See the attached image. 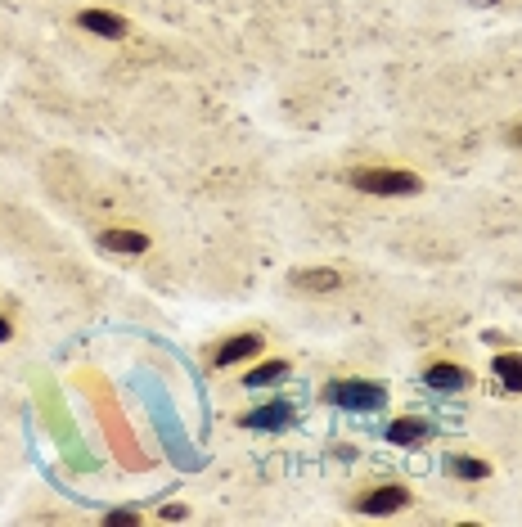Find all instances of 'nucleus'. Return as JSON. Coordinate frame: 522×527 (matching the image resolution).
Listing matches in <instances>:
<instances>
[{
	"label": "nucleus",
	"instance_id": "f257e3e1",
	"mask_svg": "<svg viewBox=\"0 0 522 527\" xmlns=\"http://www.w3.org/2000/svg\"><path fill=\"white\" fill-rule=\"evenodd\" d=\"M360 194H378V199H405V194H419L423 181L405 167H356L347 176Z\"/></svg>",
	"mask_w": 522,
	"mask_h": 527
},
{
	"label": "nucleus",
	"instance_id": "f03ea898",
	"mask_svg": "<svg viewBox=\"0 0 522 527\" xmlns=\"http://www.w3.org/2000/svg\"><path fill=\"white\" fill-rule=\"evenodd\" d=\"M324 401L338 406V410H356V415H365V410H383L387 406V388L383 383H369V379H338V383H329Z\"/></svg>",
	"mask_w": 522,
	"mask_h": 527
},
{
	"label": "nucleus",
	"instance_id": "7ed1b4c3",
	"mask_svg": "<svg viewBox=\"0 0 522 527\" xmlns=\"http://www.w3.org/2000/svg\"><path fill=\"white\" fill-rule=\"evenodd\" d=\"M405 505H410V487H401V482H383V487L356 496V509H360V514H369V518L396 514V509H405Z\"/></svg>",
	"mask_w": 522,
	"mask_h": 527
},
{
	"label": "nucleus",
	"instance_id": "20e7f679",
	"mask_svg": "<svg viewBox=\"0 0 522 527\" xmlns=\"http://www.w3.org/2000/svg\"><path fill=\"white\" fill-rule=\"evenodd\" d=\"M261 347H266V338H261V334H234V338H225V343L212 352V365H216V370H230V365L257 356Z\"/></svg>",
	"mask_w": 522,
	"mask_h": 527
},
{
	"label": "nucleus",
	"instance_id": "39448f33",
	"mask_svg": "<svg viewBox=\"0 0 522 527\" xmlns=\"http://www.w3.org/2000/svg\"><path fill=\"white\" fill-rule=\"evenodd\" d=\"M77 28L95 32V37H104V41H122L126 37V19L122 14H113V10H81Z\"/></svg>",
	"mask_w": 522,
	"mask_h": 527
},
{
	"label": "nucleus",
	"instance_id": "423d86ee",
	"mask_svg": "<svg viewBox=\"0 0 522 527\" xmlns=\"http://www.w3.org/2000/svg\"><path fill=\"white\" fill-rule=\"evenodd\" d=\"M423 383H428V388H437V392H464L468 383H473V374H468L464 365L437 361V365H428V370H423Z\"/></svg>",
	"mask_w": 522,
	"mask_h": 527
},
{
	"label": "nucleus",
	"instance_id": "0eeeda50",
	"mask_svg": "<svg viewBox=\"0 0 522 527\" xmlns=\"http://www.w3.org/2000/svg\"><path fill=\"white\" fill-rule=\"evenodd\" d=\"M293 284L302 293H333L342 289V275L329 271V266H306V271H293Z\"/></svg>",
	"mask_w": 522,
	"mask_h": 527
},
{
	"label": "nucleus",
	"instance_id": "6e6552de",
	"mask_svg": "<svg viewBox=\"0 0 522 527\" xmlns=\"http://www.w3.org/2000/svg\"><path fill=\"white\" fill-rule=\"evenodd\" d=\"M288 419H293V406H288V401H270V406L252 410V415H243V424H248V428H266V433H275V428H284Z\"/></svg>",
	"mask_w": 522,
	"mask_h": 527
},
{
	"label": "nucleus",
	"instance_id": "1a4fd4ad",
	"mask_svg": "<svg viewBox=\"0 0 522 527\" xmlns=\"http://www.w3.org/2000/svg\"><path fill=\"white\" fill-rule=\"evenodd\" d=\"M491 374L504 383L509 392H522V352H495Z\"/></svg>",
	"mask_w": 522,
	"mask_h": 527
},
{
	"label": "nucleus",
	"instance_id": "9d476101",
	"mask_svg": "<svg viewBox=\"0 0 522 527\" xmlns=\"http://www.w3.org/2000/svg\"><path fill=\"white\" fill-rule=\"evenodd\" d=\"M99 244H104L108 253H144V248H149V235H140V230H104Z\"/></svg>",
	"mask_w": 522,
	"mask_h": 527
},
{
	"label": "nucleus",
	"instance_id": "9b49d317",
	"mask_svg": "<svg viewBox=\"0 0 522 527\" xmlns=\"http://www.w3.org/2000/svg\"><path fill=\"white\" fill-rule=\"evenodd\" d=\"M446 473H450V478H464V482H482L486 473H491V464L477 460V455H450Z\"/></svg>",
	"mask_w": 522,
	"mask_h": 527
},
{
	"label": "nucleus",
	"instance_id": "f8f14e48",
	"mask_svg": "<svg viewBox=\"0 0 522 527\" xmlns=\"http://www.w3.org/2000/svg\"><path fill=\"white\" fill-rule=\"evenodd\" d=\"M288 374H293V365L288 361H266V365H257V370H248L243 388H270V383H284Z\"/></svg>",
	"mask_w": 522,
	"mask_h": 527
},
{
	"label": "nucleus",
	"instance_id": "ddd939ff",
	"mask_svg": "<svg viewBox=\"0 0 522 527\" xmlns=\"http://www.w3.org/2000/svg\"><path fill=\"white\" fill-rule=\"evenodd\" d=\"M428 437V424L423 419H396V424H387V442L392 446H414Z\"/></svg>",
	"mask_w": 522,
	"mask_h": 527
},
{
	"label": "nucleus",
	"instance_id": "4468645a",
	"mask_svg": "<svg viewBox=\"0 0 522 527\" xmlns=\"http://www.w3.org/2000/svg\"><path fill=\"white\" fill-rule=\"evenodd\" d=\"M104 523H113V527H117V523H140V514H135V509H113V514H108Z\"/></svg>",
	"mask_w": 522,
	"mask_h": 527
},
{
	"label": "nucleus",
	"instance_id": "2eb2a0df",
	"mask_svg": "<svg viewBox=\"0 0 522 527\" xmlns=\"http://www.w3.org/2000/svg\"><path fill=\"white\" fill-rule=\"evenodd\" d=\"M9 334H14V325H9V320L0 316V343H9Z\"/></svg>",
	"mask_w": 522,
	"mask_h": 527
},
{
	"label": "nucleus",
	"instance_id": "dca6fc26",
	"mask_svg": "<svg viewBox=\"0 0 522 527\" xmlns=\"http://www.w3.org/2000/svg\"><path fill=\"white\" fill-rule=\"evenodd\" d=\"M513 140H518V145H522V127H513Z\"/></svg>",
	"mask_w": 522,
	"mask_h": 527
}]
</instances>
